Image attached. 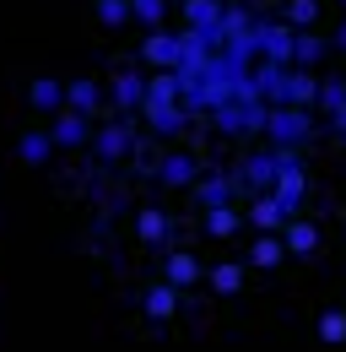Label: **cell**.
Here are the masks:
<instances>
[{
  "mask_svg": "<svg viewBox=\"0 0 346 352\" xmlns=\"http://www.w3.org/2000/svg\"><path fill=\"white\" fill-rule=\"evenodd\" d=\"M260 76V98L270 109H314L319 103V71H303V65H255Z\"/></svg>",
  "mask_w": 346,
  "mask_h": 352,
  "instance_id": "1",
  "label": "cell"
},
{
  "mask_svg": "<svg viewBox=\"0 0 346 352\" xmlns=\"http://www.w3.org/2000/svg\"><path fill=\"white\" fill-rule=\"evenodd\" d=\"M255 38L265 65H298V28L287 16H260L255 11Z\"/></svg>",
  "mask_w": 346,
  "mask_h": 352,
  "instance_id": "2",
  "label": "cell"
},
{
  "mask_svg": "<svg viewBox=\"0 0 346 352\" xmlns=\"http://www.w3.org/2000/svg\"><path fill=\"white\" fill-rule=\"evenodd\" d=\"M314 109H270V120H265V135H270V146H308L314 141Z\"/></svg>",
  "mask_w": 346,
  "mask_h": 352,
  "instance_id": "3",
  "label": "cell"
},
{
  "mask_svg": "<svg viewBox=\"0 0 346 352\" xmlns=\"http://www.w3.org/2000/svg\"><path fill=\"white\" fill-rule=\"evenodd\" d=\"M184 60V28H152L141 38V65L146 71H178Z\"/></svg>",
  "mask_w": 346,
  "mask_h": 352,
  "instance_id": "4",
  "label": "cell"
},
{
  "mask_svg": "<svg viewBox=\"0 0 346 352\" xmlns=\"http://www.w3.org/2000/svg\"><path fill=\"white\" fill-rule=\"evenodd\" d=\"M92 152L97 163H125L135 152V131H130V114H108L97 131H92Z\"/></svg>",
  "mask_w": 346,
  "mask_h": 352,
  "instance_id": "5",
  "label": "cell"
},
{
  "mask_svg": "<svg viewBox=\"0 0 346 352\" xmlns=\"http://www.w3.org/2000/svg\"><path fill=\"white\" fill-rule=\"evenodd\" d=\"M265 120H270V103H244V98H233V103L211 109V125H216L222 135H249V131H265Z\"/></svg>",
  "mask_w": 346,
  "mask_h": 352,
  "instance_id": "6",
  "label": "cell"
},
{
  "mask_svg": "<svg viewBox=\"0 0 346 352\" xmlns=\"http://www.w3.org/2000/svg\"><path fill=\"white\" fill-rule=\"evenodd\" d=\"M244 190H249L244 179L222 174V168H206V174L195 179V190H189V195H195V206H200V212H211V206H238V195H244Z\"/></svg>",
  "mask_w": 346,
  "mask_h": 352,
  "instance_id": "7",
  "label": "cell"
},
{
  "mask_svg": "<svg viewBox=\"0 0 346 352\" xmlns=\"http://www.w3.org/2000/svg\"><path fill=\"white\" fill-rule=\"evenodd\" d=\"M92 131H97V120L82 114V109H60V114H49V135H54L60 152H71V146H92Z\"/></svg>",
  "mask_w": 346,
  "mask_h": 352,
  "instance_id": "8",
  "label": "cell"
},
{
  "mask_svg": "<svg viewBox=\"0 0 346 352\" xmlns=\"http://www.w3.org/2000/svg\"><path fill=\"white\" fill-rule=\"evenodd\" d=\"M184 33L206 38L211 49H222V0H184Z\"/></svg>",
  "mask_w": 346,
  "mask_h": 352,
  "instance_id": "9",
  "label": "cell"
},
{
  "mask_svg": "<svg viewBox=\"0 0 346 352\" xmlns=\"http://www.w3.org/2000/svg\"><path fill=\"white\" fill-rule=\"evenodd\" d=\"M141 103H146V71L125 65V71L108 82V114H135Z\"/></svg>",
  "mask_w": 346,
  "mask_h": 352,
  "instance_id": "10",
  "label": "cell"
},
{
  "mask_svg": "<svg viewBox=\"0 0 346 352\" xmlns=\"http://www.w3.org/2000/svg\"><path fill=\"white\" fill-rule=\"evenodd\" d=\"M206 271L211 265H200V255H189V250H163V282H173V287H200L206 282Z\"/></svg>",
  "mask_w": 346,
  "mask_h": 352,
  "instance_id": "11",
  "label": "cell"
},
{
  "mask_svg": "<svg viewBox=\"0 0 346 352\" xmlns=\"http://www.w3.org/2000/svg\"><path fill=\"white\" fill-rule=\"evenodd\" d=\"M276 174H281L276 146H260V152L244 157V184H249V195H270V190H276Z\"/></svg>",
  "mask_w": 346,
  "mask_h": 352,
  "instance_id": "12",
  "label": "cell"
},
{
  "mask_svg": "<svg viewBox=\"0 0 346 352\" xmlns=\"http://www.w3.org/2000/svg\"><path fill=\"white\" fill-rule=\"evenodd\" d=\"M141 120H146V131L152 135H184V125H189V114H184V103H157V98H146L141 103Z\"/></svg>",
  "mask_w": 346,
  "mask_h": 352,
  "instance_id": "13",
  "label": "cell"
},
{
  "mask_svg": "<svg viewBox=\"0 0 346 352\" xmlns=\"http://www.w3.org/2000/svg\"><path fill=\"white\" fill-rule=\"evenodd\" d=\"M178 304H184V287H173V282H152V287L141 293V314H146L152 325L173 320V314H178Z\"/></svg>",
  "mask_w": 346,
  "mask_h": 352,
  "instance_id": "14",
  "label": "cell"
},
{
  "mask_svg": "<svg viewBox=\"0 0 346 352\" xmlns=\"http://www.w3.org/2000/svg\"><path fill=\"white\" fill-rule=\"evenodd\" d=\"M200 174H206V168H200L195 152H168V157L157 163V179H163L168 190H195V179H200Z\"/></svg>",
  "mask_w": 346,
  "mask_h": 352,
  "instance_id": "15",
  "label": "cell"
},
{
  "mask_svg": "<svg viewBox=\"0 0 346 352\" xmlns=\"http://www.w3.org/2000/svg\"><path fill=\"white\" fill-rule=\"evenodd\" d=\"M65 109H82V114H108V87H97L92 76H71V82H65Z\"/></svg>",
  "mask_w": 346,
  "mask_h": 352,
  "instance_id": "16",
  "label": "cell"
},
{
  "mask_svg": "<svg viewBox=\"0 0 346 352\" xmlns=\"http://www.w3.org/2000/svg\"><path fill=\"white\" fill-rule=\"evenodd\" d=\"M281 244H287V255H292V261H308V255L319 250V228L298 212V217H287V228H281Z\"/></svg>",
  "mask_w": 346,
  "mask_h": 352,
  "instance_id": "17",
  "label": "cell"
},
{
  "mask_svg": "<svg viewBox=\"0 0 346 352\" xmlns=\"http://www.w3.org/2000/svg\"><path fill=\"white\" fill-rule=\"evenodd\" d=\"M244 276H249V261H211V271H206L216 298H238L244 293Z\"/></svg>",
  "mask_w": 346,
  "mask_h": 352,
  "instance_id": "18",
  "label": "cell"
},
{
  "mask_svg": "<svg viewBox=\"0 0 346 352\" xmlns=\"http://www.w3.org/2000/svg\"><path fill=\"white\" fill-rule=\"evenodd\" d=\"M244 217H249L255 233H281V228H287V206H281L276 195H249V212H244Z\"/></svg>",
  "mask_w": 346,
  "mask_h": 352,
  "instance_id": "19",
  "label": "cell"
},
{
  "mask_svg": "<svg viewBox=\"0 0 346 352\" xmlns=\"http://www.w3.org/2000/svg\"><path fill=\"white\" fill-rule=\"evenodd\" d=\"M135 233H141V244H152V250H168V239H173V217L163 212V206H146V212L135 217Z\"/></svg>",
  "mask_w": 346,
  "mask_h": 352,
  "instance_id": "20",
  "label": "cell"
},
{
  "mask_svg": "<svg viewBox=\"0 0 346 352\" xmlns=\"http://www.w3.org/2000/svg\"><path fill=\"white\" fill-rule=\"evenodd\" d=\"M54 152H60V146H54V135H49V131H22V135H16V157H22L27 168H43Z\"/></svg>",
  "mask_w": 346,
  "mask_h": 352,
  "instance_id": "21",
  "label": "cell"
},
{
  "mask_svg": "<svg viewBox=\"0 0 346 352\" xmlns=\"http://www.w3.org/2000/svg\"><path fill=\"white\" fill-rule=\"evenodd\" d=\"M244 261L255 265V271H276V265L287 261V244H281V233H255V244H249V255Z\"/></svg>",
  "mask_w": 346,
  "mask_h": 352,
  "instance_id": "22",
  "label": "cell"
},
{
  "mask_svg": "<svg viewBox=\"0 0 346 352\" xmlns=\"http://www.w3.org/2000/svg\"><path fill=\"white\" fill-rule=\"evenodd\" d=\"M200 228H206V239H233V233L249 228V217H244L238 206H211V212L200 217Z\"/></svg>",
  "mask_w": 346,
  "mask_h": 352,
  "instance_id": "23",
  "label": "cell"
},
{
  "mask_svg": "<svg viewBox=\"0 0 346 352\" xmlns=\"http://www.w3.org/2000/svg\"><path fill=\"white\" fill-rule=\"evenodd\" d=\"M27 103H33L38 114H60V109H65V82H54V76L27 82Z\"/></svg>",
  "mask_w": 346,
  "mask_h": 352,
  "instance_id": "24",
  "label": "cell"
},
{
  "mask_svg": "<svg viewBox=\"0 0 346 352\" xmlns=\"http://www.w3.org/2000/svg\"><path fill=\"white\" fill-rule=\"evenodd\" d=\"M330 49H336V44H330V38H319V33L308 28V33H298V65H303V71H319Z\"/></svg>",
  "mask_w": 346,
  "mask_h": 352,
  "instance_id": "25",
  "label": "cell"
},
{
  "mask_svg": "<svg viewBox=\"0 0 346 352\" xmlns=\"http://www.w3.org/2000/svg\"><path fill=\"white\" fill-rule=\"evenodd\" d=\"M178 71H146V98H157V103H178Z\"/></svg>",
  "mask_w": 346,
  "mask_h": 352,
  "instance_id": "26",
  "label": "cell"
},
{
  "mask_svg": "<svg viewBox=\"0 0 346 352\" xmlns=\"http://www.w3.org/2000/svg\"><path fill=\"white\" fill-rule=\"evenodd\" d=\"M341 103H346V76H319V103H314V109L330 120Z\"/></svg>",
  "mask_w": 346,
  "mask_h": 352,
  "instance_id": "27",
  "label": "cell"
},
{
  "mask_svg": "<svg viewBox=\"0 0 346 352\" xmlns=\"http://www.w3.org/2000/svg\"><path fill=\"white\" fill-rule=\"evenodd\" d=\"M130 11H135V22L152 33V28H168V0H130Z\"/></svg>",
  "mask_w": 346,
  "mask_h": 352,
  "instance_id": "28",
  "label": "cell"
},
{
  "mask_svg": "<svg viewBox=\"0 0 346 352\" xmlns=\"http://www.w3.org/2000/svg\"><path fill=\"white\" fill-rule=\"evenodd\" d=\"M319 342L325 347H341L346 342V309H325L319 314Z\"/></svg>",
  "mask_w": 346,
  "mask_h": 352,
  "instance_id": "29",
  "label": "cell"
},
{
  "mask_svg": "<svg viewBox=\"0 0 346 352\" xmlns=\"http://www.w3.org/2000/svg\"><path fill=\"white\" fill-rule=\"evenodd\" d=\"M281 16H287L298 33H308V28L319 22V0H287V6H281Z\"/></svg>",
  "mask_w": 346,
  "mask_h": 352,
  "instance_id": "30",
  "label": "cell"
},
{
  "mask_svg": "<svg viewBox=\"0 0 346 352\" xmlns=\"http://www.w3.org/2000/svg\"><path fill=\"white\" fill-rule=\"evenodd\" d=\"M130 16H135L130 0H97V22H103V28H125Z\"/></svg>",
  "mask_w": 346,
  "mask_h": 352,
  "instance_id": "31",
  "label": "cell"
},
{
  "mask_svg": "<svg viewBox=\"0 0 346 352\" xmlns=\"http://www.w3.org/2000/svg\"><path fill=\"white\" fill-rule=\"evenodd\" d=\"M330 131H336V135H346V103L336 109V114H330Z\"/></svg>",
  "mask_w": 346,
  "mask_h": 352,
  "instance_id": "32",
  "label": "cell"
},
{
  "mask_svg": "<svg viewBox=\"0 0 346 352\" xmlns=\"http://www.w3.org/2000/svg\"><path fill=\"white\" fill-rule=\"evenodd\" d=\"M330 44H336V49H341V54H346V16H341V22H336V33H330Z\"/></svg>",
  "mask_w": 346,
  "mask_h": 352,
  "instance_id": "33",
  "label": "cell"
},
{
  "mask_svg": "<svg viewBox=\"0 0 346 352\" xmlns=\"http://www.w3.org/2000/svg\"><path fill=\"white\" fill-rule=\"evenodd\" d=\"M341 11H346V0H341Z\"/></svg>",
  "mask_w": 346,
  "mask_h": 352,
  "instance_id": "34",
  "label": "cell"
}]
</instances>
